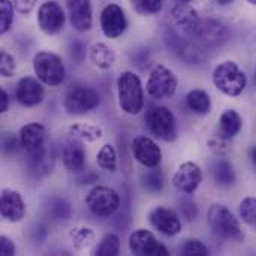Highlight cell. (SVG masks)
<instances>
[{
	"label": "cell",
	"mask_w": 256,
	"mask_h": 256,
	"mask_svg": "<svg viewBox=\"0 0 256 256\" xmlns=\"http://www.w3.org/2000/svg\"><path fill=\"white\" fill-rule=\"evenodd\" d=\"M90 58L93 62V64L98 68V69H102V70H106L110 69L114 62H116V54L114 51L105 45V44H94L90 50Z\"/></svg>",
	"instance_id": "cb8c5ba5"
},
{
	"label": "cell",
	"mask_w": 256,
	"mask_h": 256,
	"mask_svg": "<svg viewBox=\"0 0 256 256\" xmlns=\"http://www.w3.org/2000/svg\"><path fill=\"white\" fill-rule=\"evenodd\" d=\"M213 82L224 94L236 98L244 92L248 78L236 62L226 60L213 70Z\"/></svg>",
	"instance_id": "3957f363"
},
{
	"label": "cell",
	"mask_w": 256,
	"mask_h": 256,
	"mask_svg": "<svg viewBox=\"0 0 256 256\" xmlns=\"http://www.w3.org/2000/svg\"><path fill=\"white\" fill-rule=\"evenodd\" d=\"M177 2H180V3H189L190 0H177Z\"/></svg>",
	"instance_id": "bcb514c9"
},
{
	"label": "cell",
	"mask_w": 256,
	"mask_h": 256,
	"mask_svg": "<svg viewBox=\"0 0 256 256\" xmlns=\"http://www.w3.org/2000/svg\"><path fill=\"white\" fill-rule=\"evenodd\" d=\"M146 87L153 99H168L174 96L177 90V78L171 69L159 64L152 70Z\"/></svg>",
	"instance_id": "9c48e42d"
},
{
	"label": "cell",
	"mask_w": 256,
	"mask_h": 256,
	"mask_svg": "<svg viewBox=\"0 0 256 256\" xmlns=\"http://www.w3.org/2000/svg\"><path fill=\"white\" fill-rule=\"evenodd\" d=\"M171 16H172V21L177 27L182 28V32L184 34H188L190 38L192 32L195 30L196 24L200 22V16H198V12L190 8L189 4L186 3H178L172 12H171Z\"/></svg>",
	"instance_id": "ffe728a7"
},
{
	"label": "cell",
	"mask_w": 256,
	"mask_h": 256,
	"mask_svg": "<svg viewBox=\"0 0 256 256\" xmlns=\"http://www.w3.org/2000/svg\"><path fill=\"white\" fill-rule=\"evenodd\" d=\"M33 69L38 80L45 86L56 87L64 80L63 60L51 51H39L33 58Z\"/></svg>",
	"instance_id": "5b68a950"
},
{
	"label": "cell",
	"mask_w": 256,
	"mask_h": 256,
	"mask_svg": "<svg viewBox=\"0 0 256 256\" xmlns=\"http://www.w3.org/2000/svg\"><path fill=\"white\" fill-rule=\"evenodd\" d=\"M70 132L81 140L86 141H96L99 138H102L104 130L98 126H90V124H75L70 128Z\"/></svg>",
	"instance_id": "83f0119b"
},
{
	"label": "cell",
	"mask_w": 256,
	"mask_h": 256,
	"mask_svg": "<svg viewBox=\"0 0 256 256\" xmlns=\"http://www.w3.org/2000/svg\"><path fill=\"white\" fill-rule=\"evenodd\" d=\"M48 212L52 218L56 219H69L70 216V206L64 201V200H52L50 202V207H48Z\"/></svg>",
	"instance_id": "e575fe53"
},
{
	"label": "cell",
	"mask_w": 256,
	"mask_h": 256,
	"mask_svg": "<svg viewBox=\"0 0 256 256\" xmlns=\"http://www.w3.org/2000/svg\"><path fill=\"white\" fill-rule=\"evenodd\" d=\"M146 123L148 130L162 141H174L177 136L176 118L165 106H153L146 112Z\"/></svg>",
	"instance_id": "8992f818"
},
{
	"label": "cell",
	"mask_w": 256,
	"mask_h": 256,
	"mask_svg": "<svg viewBox=\"0 0 256 256\" xmlns=\"http://www.w3.org/2000/svg\"><path fill=\"white\" fill-rule=\"evenodd\" d=\"M44 96H45V90L39 80L32 78V76H26L20 80L16 86L15 98L22 106H27V108L36 106L44 100Z\"/></svg>",
	"instance_id": "2e32d148"
},
{
	"label": "cell",
	"mask_w": 256,
	"mask_h": 256,
	"mask_svg": "<svg viewBox=\"0 0 256 256\" xmlns=\"http://www.w3.org/2000/svg\"><path fill=\"white\" fill-rule=\"evenodd\" d=\"M70 54H72V58L76 60L78 63L82 62L84 56H86V46L81 40H74L70 44Z\"/></svg>",
	"instance_id": "74e56055"
},
{
	"label": "cell",
	"mask_w": 256,
	"mask_h": 256,
	"mask_svg": "<svg viewBox=\"0 0 256 256\" xmlns=\"http://www.w3.org/2000/svg\"><path fill=\"white\" fill-rule=\"evenodd\" d=\"M72 243L76 249H86L94 242V232L90 228H76L70 232Z\"/></svg>",
	"instance_id": "f546056e"
},
{
	"label": "cell",
	"mask_w": 256,
	"mask_h": 256,
	"mask_svg": "<svg viewBox=\"0 0 256 256\" xmlns=\"http://www.w3.org/2000/svg\"><path fill=\"white\" fill-rule=\"evenodd\" d=\"M86 204L93 214L100 218H110L118 210L120 196L111 188L96 186L88 192L86 198Z\"/></svg>",
	"instance_id": "52a82bcc"
},
{
	"label": "cell",
	"mask_w": 256,
	"mask_h": 256,
	"mask_svg": "<svg viewBox=\"0 0 256 256\" xmlns=\"http://www.w3.org/2000/svg\"><path fill=\"white\" fill-rule=\"evenodd\" d=\"M186 104H188L189 110L194 111L195 114L206 116L212 111L210 96L206 90H201V88H195V90L189 92V94L186 96Z\"/></svg>",
	"instance_id": "d4e9b609"
},
{
	"label": "cell",
	"mask_w": 256,
	"mask_h": 256,
	"mask_svg": "<svg viewBox=\"0 0 256 256\" xmlns=\"http://www.w3.org/2000/svg\"><path fill=\"white\" fill-rule=\"evenodd\" d=\"M150 170L152 171H147L141 176L142 188L148 192H159L164 186V177L160 171H158L156 168H150Z\"/></svg>",
	"instance_id": "f1b7e54d"
},
{
	"label": "cell",
	"mask_w": 256,
	"mask_h": 256,
	"mask_svg": "<svg viewBox=\"0 0 256 256\" xmlns=\"http://www.w3.org/2000/svg\"><path fill=\"white\" fill-rule=\"evenodd\" d=\"M9 106V96L4 90H0V112H6Z\"/></svg>",
	"instance_id": "b9f144b4"
},
{
	"label": "cell",
	"mask_w": 256,
	"mask_h": 256,
	"mask_svg": "<svg viewBox=\"0 0 256 256\" xmlns=\"http://www.w3.org/2000/svg\"><path fill=\"white\" fill-rule=\"evenodd\" d=\"M243 128V118L236 110H226L222 112L219 118V129H218V136L220 140H231Z\"/></svg>",
	"instance_id": "7402d4cb"
},
{
	"label": "cell",
	"mask_w": 256,
	"mask_h": 256,
	"mask_svg": "<svg viewBox=\"0 0 256 256\" xmlns=\"http://www.w3.org/2000/svg\"><path fill=\"white\" fill-rule=\"evenodd\" d=\"M64 10L57 2H45L38 10V24L46 34H57L64 27Z\"/></svg>",
	"instance_id": "7c38bea8"
},
{
	"label": "cell",
	"mask_w": 256,
	"mask_h": 256,
	"mask_svg": "<svg viewBox=\"0 0 256 256\" xmlns=\"http://www.w3.org/2000/svg\"><path fill=\"white\" fill-rule=\"evenodd\" d=\"M248 2H249L250 4H254V6H256V0H248Z\"/></svg>",
	"instance_id": "f6af8a7d"
},
{
	"label": "cell",
	"mask_w": 256,
	"mask_h": 256,
	"mask_svg": "<svg viewBox=\"0 0 256 256\" xmlns=\"http://www.w3.org/2000/svg\"><path fill=\"white\" fill-rule=\"evenodd\" d=\"M148 219H150V224L159 232H162L168 237H174L182 231V222H180L178 216L166 207L159 206V207L153 208Z\"/></svg>",
	"instance_id": "ac0fdd59"
},
{
	"label": "cell",
	"mask_w": 256,
	"mask_h": 256,
	"mask_svg": "<svg viewBox=\"0 0 256 256\" xmlns=\"http://www.w3.org/2000/svg\"><path fill=\"white\" fill-rule=\"evenodd\" d=\"M250 159H252V164H254V166L256 168V146L250 148Z\"/></svg>",
	"instance_id": "7bdbcfd3"
},
{
	"label": "cell",
	"mask_w": 256,
	"mask_h": 256,
	"mask_svg": "<svg viewBox=\"0 0 256 256\" xmlns=\"http://www.w3.org/2000/svg\"><path fill=\"white\" fill-rule=\"evenodd\" d=\"M15 254V244L10 238L8 237H0V255L2 256H10Z\"/></svg>",
	"instance_id": "f35d334b"
},
{
	"label": "cell",
	"mask_w": 256,
	"mask_h": 256,
	"mask_svg": "<svg viewBox=\"0 0 256 256\" xmlns=\"http://www.w3.org/2000/svg\"><path fill=\"white\" fill-rule=\"evenodd\" d=\"M20 142L28 156V166L34 176H45L52 166L54 154L46 138V129L40 123H28L21 128Z\"/></svg>",
	"instance_id": "6da1fadb"
},
{
	"label": "cell",
	"mask_w": 256,
	"mask_h": 256,
	"mask_svg": "<svg viewBox=\"0 0 256 256\" xmlns=\"http://www.w3.org/2000/svg\"><path fill=\"white\" fill-rule=\"evenodd\" d=\"M180 210H182V214H183L188 220H194V219L196 218V214H198L196 206H195V202H192V201H182Z\"/></svg>",
	"instance_id": "8d00e7d4"
},
{
	"label": "cell",
	"mask_w": 256,
	"mask_h": 256,
	"mask_svg": "<svg viewBox=\"0 0 256 256\" xmlns=\"http://www.w3.org/2000/svg\"><path fill=\"white\" fill-rule=\"evenodd\" d=\"M100 104L99 93L90 87L76 86L70 88L64 96V110L69 114H86L94 110Z\"/></svg>",
	"instance_id": "30bf717a"
},
{
	"label": "cell",
	"mask_w": 256,
	"mask_h": 256,
	"mask_svg": "<svg viewBox=\"0 0 256 256\" xmlns=\"http://www.w3.org/2000/svg\"><path fill=\"white\" fill-rule=\"evenodd\" d=\"M228 28L218 20L206 18L200 20L195 30L190 34V39L201 44L207 48H216L224 45L228 40Z\"/></svg>",
	"instance_id": "ba28073f"
},
{
	"label": "cell",
	"mask_w": 256,
	"mask_h": 256,
	"mask_svg": "<svg viewBox=\"0 0 256 256\" xmlns=\"http://www.w3.org/2000/svg\"><path fill=\"white\" fill-rule=\"evenodd\" d=\"M132 154L136 162L146 168H158L162 160L160 148L147 136H138L132 141Z\"/></svg>",
	"instance_id": "9a60e30c"
},
{
	"label": "cell",
	"mask_w": 256,
	"mask_h": 256,
	"mask_svg": "<svg viewBox=\"0 0 256 256\" xmlns=\"http://www.w3.org/2000/svg\"><path fill=\"white\" fill-rule=\"evenodd\" d=\"M117 93H118V105L126 114L135 116L140 111H142L144 93L138 75H135L130 70L123 72L117 80Z\"/></svg>",
	"instance_id": "7a4b0ae2"
},
{
	"label": "cell",
	"mask_w": 256,
	"mask_h": 256,
	"mask_svg": "<svg viewBox=\"0 0 256 256\" xmlns=\"http://www.w3.org/2000/svg\"><path fill=\"white\" fill-rule=\"evenodd\" d=\"M0 214L8 222H20L26 216V204L21 195L10 189H3L0 196Z\"/></svg>",
	"instance_id": "e0dca14e"
},
{
	"label": "cell",
	"mask_w": 256,
	"mask_h": 256,
	"mask_svg": "<svg viewBox=\"0 0 256 256\" xmlns=\"http://www.w3.org/2000/svg\"><path fill=\"white\" fill-rule=\"evenodd\" d=\"M38 0H14V4L20 14H30Z\"/></svg>",
	"instance_id": "ab89813d"
},
{
	"label": "cell",
	"mask_w": 256,
	"mask_h": 256,
	"mask_svg": "<svg viewBox=\"0 0 256 256\" xmlns=\"http://www.w3.org/2000/svg\"><path fill=\"white\" fill-rule=\"evenodd\" d=\"M180 254L184 256H207L208 249L201 240L192 238L183 243V246L180 248Z\"/></svg>",
	"instance_id": "836d02e7"
},
{
	"label": "cell",
	"mask_w": 256,
	"mask_h": 256,
	"mask_svg": "<svg viewBox=\"0 0 256 256\" xmlns=\"http://www.w3.org/2000/svg\"><path fill=\"white\" fill-rule=\"evenodd\" d=\"M212 174H213L216 184L222 188L232 186L237 180L234 166L228 159H218L212 166Z\"/></svg>",
	"instance_id": "603a6c76"
},
{
	"label": "cell",
	"mask_w": 256,
	"mask_h": 256,
	"mask_svg": "<svg viewBox=\"0 0 256 256\" xmlns=\"http://www.w3.org/2000/svg\"><path fill=\"white\" fill-rule=\"evenodd\" d=\"M220 6H228V4H231L234 0H216Z\"/></svg>",
	"instance_id": "ee69618b"
},
{
	"label": "cell",
	"mask_w": 256,
	"mask_h": 256,
	"mask_svg": "<svg viewBox=\"0 0 256 256\" xmlns=\"http://www.w3.org/2000/svg\"><path fill=\"white\" fill-rule=\"evenodd\" d=\"M129 249L136 256H166L170 250L150 231L138 230L129 237Z\"/></svg>",
	"instance_id": "8fae6325"
},
{
	"label": "cell",
	"mask_w": 256,
	"mask_h": 256,
	"mask_svg": "<svg viewBox=\"0 0 256 256\" xmlns=\"http://www.w3.org/2000/svg\"><path fill=\"white\" fill-rule=\"evenodd\" d=\"M2 146H3V152H4V153H10V152H15L16 141H15V138L10 136L9 134H4V135H3Z\"/></svg>",
	"instance_id": "60d3db41"
},
{
	"label": "cell",
	"mask_w": 256,
	"mask_h": 256,
	"mask_svg": "<svg viewBox=\"0 0 256 256\" xmlns=\"http://www.w3.org/2000/svg\"><path fill=\"white\" fill-rule=\"evenodd\" d=\"M240 218L242 220L256 231V198L248 196L240 202Z\"/></svg>",
	"instance_id": "4316f807"
},
{
	"label": "cell",
	"mask_w": 256,
	"mask_h": 256,
	"mask_svg": "<svg viewBox=\"0 0 256 256\" xmlns=\"http://www.w3.org/2000/svg\"><path fill=\"white\" fill-rule=\"evenodd\" d=\"M63 164L72 172H80L86 166V150L78 140L66 142L63 148Z\"/></svg>",
	"instance_id": "44dd1931"
},
{
	"label": "cell",
	"mask_w": 256,
	"mask_h": 256,
	"mask_svg": "<svg viewBox=\"0 0 256 256\" xmlns=\"http://www.w3.org/2000/svg\"><path fill=\"white\" fill-rule=\"evenodd\" d=\"M132 6L138 14L142 15H156L162 10V0H132Z\"/></svg>",
	"instance_id": "d6a6232c"
},
{
	"label": "cell",
	"mask_w": 256,
	"mask_h": 256,
	"mask_svg": "<svg viewBox=\"0 0 256 256\" xmlns=\"http://www.w3.org/2000/svg\"><path fill=\"white\" fill-rule=\"evenodd\" d=\"M68 12L72 27L76 32H87L93 24V9L90 0H68Z\"/></svg>",
	"instance_id": "d6986e66"
},
{
	"label": "cell",
	"mask_w": 256,
	"mask_h": 256,
	"mask_svg": "<svg viewBox=\"0 0 256 256\" xmlns=\"http://www.w3.org/2000/svg\"><path fill=\"white\" fill-rule=\"evenodd\" d=\"M14 21V4L10 0H0V33L9 32Z\"/></svg>",
	"instance_id": "1f68e13d"
},
{
	"label": "cell",
	"mask_w": 256,
	"mask_h": 256,
	"mask_svg": "<svg viewBox=\"0 0 256 256\" xmlns=\"http://www.w3.org/2000/svg\"><path fill=\"white\" fill-rule=\"evenodd\" d=\"M96 162H98L99 168H102L105 171H110V172H114L116 168H117V153H116V148L111 144L102 146L100 150L98 152Z\"/></svg>",
	"instance_id": "484cf974"
},
{
	"label": "cell",
	"mask_w": 256,
	"mask_h": 256,
	"mask_svg": "<svg viewBox=\"0 0 256 256\" xmlns=\"http://www.w3.org/2000/svg\"><path fill=\"white\" fill-rule=\"evenodd\" d=\"M120 250V240L116 234H106L99 248L96 249V255L99 256H116Z\"/></svg>",
	"instance_id": "4dcf8cb0"
},
{
	"label": "cell",
	"mask_w": 256,
	"mask_h": 256,
	"mask_svg": "<svg viewBox=\"0 0 256 256\" xmlns=\"http://www.w3.org/2000/svg\"><path fill=\"white\" fill-rule=\"evenodd\" d=\"M208 224L212 230L222 238L231 240V242H243L244 234L242 231L238 219L234 216V213L222 206V204H213L208 210Z\"/></svg>",
	"instance_id": "277c9868"
},
{
	"label": "cell",
	"mask_w": 256,
	"mask_h": 256,
	"mask_svg": "<svg viewBox=\"0 0 256 256\" xmlns=\"http://www.w3.org/2000/svg\"><path fill=\"white\" fill-rule=\"evenodd\" d=\"M126 27H128L126 15L118 4L110 3L108 6L104 8V10L100 14V28L106 38L116 39V38L122 36L124 33Z\"/></svg>",
	"instance_id": "5bb4252c"
},
{
	"label": "cell",
	"mask_w": 256,
	"mask_h": 256,
	"mask_svg": "<svg viewBox=\"0 0 256 256\" xmlns=\"http://www.w3.org/2000/svg\"><path fill=\"white\" fill-rule=\"evenodd\" d=\"M202 182V171L195 162H184L178 166L172 177L174 188L186 195L195 194Z\"/></svg>",
	"instance_id": "4fadbf2b"
},
{
	"label": "cell",
	"mask_w": 256,
	"mask_h": 256,
	"mask_svg": "<svg viewBox=\"0 0 256 256\" xmlns=\"http://www.w3.org/2000/svg\"><path fill=\"white\" fill-rule=\"evenodd\" d=\"M0 74L4 78H9L15 74V60L6 51L0 52Z\"/></svg>",
	"instance_id": "d590c367"
}]
</instances>
